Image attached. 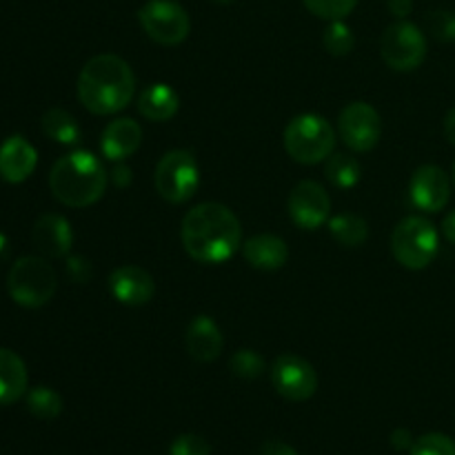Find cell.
<instances>
[{"instance_id":"1","label":"cell","mask_w":455,"mask_h":455,"mask_svg":"<svg viewBox=\"0 0 455 455\" xmlns=\"http://www.w3.org/2000/svg\"><path fill=\"white\" fill-rule=\"evenodd\" d=\"M185 251L203 265H220L243 247L238 216L220 203L196 204L180 227Z\"/></svg>"},{"instance_id":"2","label":"cell","mask_w":455,"mask_h":455,"mask_svg":"<svg viewBox=\"0 0 455 455\" xmlns=\"http://www.w3.org/2000/svg\"><path fill=\"white\" fill-rule=\"evenodd\" d=\"M136 96V76L127 60L100 53L87 60L78 76V98L96 116H114Z\"/></svg>"},{"instance_id":"3","label":"cell","mask_w":455,"mask_h":455,"mask_svg":"<svg viewBox=\"0 0 455 455\" xmlns=\"http://www.w3.org/2000/svg\"><path fill=\"white\" fill-rule=\"evenodd\" d=\"M109 173L92 151H71L56 160L49 173V189L53 198L71 209L96 204L105 196Z\"/></svg>"},{"instance_id":"4","label":"cell","mask_w":455,"mask_h":455,"mask_svg":"<svg viewBox=\"0 0 455 455\" xmlns=\"http://www.w3.org/2000/svg\"><path fill=\"white\" fill-rule=\"evenodd\" d=\"M284 149L296 163L318 164L336 149V132L323 116H296L284 129Z\"/></svg>"},{"instance_id":"5","label":"cell","mask_w":455,"mask_h":455,"mask_svg":"<svg viewBox=\"0 0 455 455\" xmlns=\"http://www.w3.org/2000/svg\"><path fill=\"white\" fill-rule=\"evenodd\" d=\"M58 289L53 267L40 256L18 258L7 275V291L16 305L38 309L47 305Z\"/></svg>"},{"instance_id":"6","label":"cell","mask_w":455,"mask_h":455,"mask_svg":"<svg viewBox=\"0 0 455 455\" xmlns=\"http://www.w3.org/2000/svg\"><path fill=\"white\" fill-rule=\"evenodd\" d=\"M438 229L434 222L420 216H409L398 222L391 234V251L403 267L420 271L434 262L440 247Z\"/></svg>"},{"instance_id":"7","label":"cell","mask_w":455,"mask_h":455,"mask_svg":"<svg viewBox=\"0 0 455 455\" xmlns=\"http://www.w3.org/2000/svg\"><path fill=\"white\" fill-rule=\"evenodd\" d=\"M154 185L160 198L172 204L194 198L200 185V169L194 154L187 149L167 151L156 167Z\"/></svg>"},{"instance_id":"8","label":"cell","mask_w":455,"mask_h":455,"mask_svg":"<svg viewBox=\"0 0 455 455\" xmlns=\"http://www.w3.org/2000/svg\"><path fill=\"white\" fill-rule=\"evenodd\" d=\"M138 20L145 34L163 47H176L191 31L189 13L176 0H149L138 12Z\"/></svg>"},{"instance_id":"9","label":"cell","mask_w":455,"mask_h":455,"mask_svg":"<svg viewBox=\"0 0 455 455\" xmlns=\"http://www.w3.org/2000/svg\"><path fill=\"white\" fill-rule=\"evenodd\" d=\"M382 60L394 71H413L425 62L427 38L413 22L398 20L382 34Z\"/></svg>"},{"instance_id":"10","label":"cell","mask_w":455,"mask_h":455,"mask_svg":"<svg viewBox=\"0 0 455 455\" xmlns=\"http://www.w3.org/2000/svg\"><path fill=\"white\" fill-rule=\"evenodd\" d=\"M338 136L351 151H371L382 136L380 114L367 102H351L338 118Z\"/></svg>"},{"instance_id":"11","label":"cell","mask_w":455,"mask_h":455,"mask_svg":"<svg viewBox=\"0 0 455 455\" xmlns=\"http://www.w3.org/2000/svg\"><path fill=\"white\" fill-rule=\"evenodd\" d=\"M271 382L274 389L291 403H305L318 391V373L311 363L296 354H284L275 360L271 367Z\"/></svg>"},{"instance_id":"12","label":"cell","mask_w":455,"mask_h":455,"mask_svg":"<svg viewBox=\"0 0 455 455\" xmlns=\"http://www.w3.org/2000/svg\"><path fill=\"white\" fill-rule=\"evenodd\" d=\"M287 207L293 225L305 231L320 229L331 218V198L324 187L314 180L298 182L289 194Z\"/></svg>"},{"instance_id":"13","label":"cell","mask_w":455,"mask_h":455,"mask_svg":"<svg viewBox=\"0 0 455 455\" xmlns=\"http://www.w3.org/2000/svg\"><path fill=\"white\" fill-rule=\"evenodd\" d=\"M409 196L418 209L427 213H438L447 207L449 198H451V180L444 169L435 167V164H422L409 182Z\"/></svg>"},{"instance_id":"14","label":"cell","mask_w":455,"mask_h":455,"mask_svg":"<svg viewBox=\"0 0 455 455\" xmlns=\"http://www.w3.org/2000/svg\"><path fill=\"white\" fill-rule=\"evenodd\" d=\"M109 291L118 302L127 307H140L154 298L156 283L147 269L138 265H124L111 271Z\"/></svg>"},{"instance_id":"15","label":"cell","mask_w":455,"mask_h":455,"mask_svg":"<svg viewBox=\"0 0 455 455\" xmlns=\"http://www.w3.org/2000/svg\"><path fill=\"white\" fill-rule=\"evenodd\" d=\"M31 240L44 258H65L69 256L71 244H74V231L67 218L58 213H44L36 220Z\"/></svg>"},{"instance_id":"16","label":"cell","mask_w":455,"mask_h":455,"mask_svg":"<svg viewBox=\"0 0 455 455\" xmlns=\"http://www.w3.org/2000/svg\"><path fill=\"white\" fill-rule=\"evenodd\" d=\"M38 164V151L27 138L9 136L0 145V178L12 185H20L34 173Z\"/></svg>"},{"instance_id":"17","label":"cell","mask_w":455,"mask_h":455,"mask_svg":"<svg viewBox=\"0 0 455 455\" xmlns=\"http://www.w3.org/2000/svg\"><path fill=\"white\" fill-rule=\"evenodd\" d=\"M142 145V129L133 118H116L102 132L100 149L107 160L124 163Z\"/></svg>"},{"instance_id":"18","label":"cell","mask_w":455,"mask_h":455,"mask_svg":"<svg viewBox=\"0 0 455 455\" xmlns=\"http://www.w3.org/2000/svg\"><path fill=\"white\" fill-rule=\"evenodd\" d=\"M225 338L216 320L209 315H198L187 327V351L198 363H213L222 354Z\"/></svg>"},{"instance_id":"19","label":"cell","mask_w":455,"mask_h":455,"mask_svg":"<svg viewBox=\"0 0 455 455\" xmlns=\"http://www.w3.org/2000/svg\"><path fill=\"white\" fill-rule=\"evenodd\" d=\"M243 253L244 260L260 271L283 269L289 260L287 243L274 234L251 235L247 243H243Z\"/></svg>"},{"instance_id":"20","label":"cell","mask_w":455,"mask_h":455,"mask_svg":"<svg viewBox=\"0 0 455 455\" xmlns=\"http://www.w3.org/2000/svg\"><path fill=\"white\" fill-rule=\"evenodd\" d=\"M180 98H178L176 89H172L164 83H154L145 87L138 96V111L145 120L151 123H167L176 116Z\"/></svg>"},{"instance_id":"21","label":"cell","mask_w":455,"mask_h":455,"mask_svg":"<svg viewBox=\"0 0 455 455\" xmlns=\"http://www.w3.org/2000/svg\"><path fill=\"white\" fill-rule=\"evenodd\" d=\"M27 382L29 373L20 355L12 349H0V404L7 407L18 403L27 394Z\"/></svg>"},{"instance_id":"22","label":"cell","mask_w":455,"mask_h":455,"mask_svg":"<svg viewBox=\"0 0 455 455\" xmlns=\"http://www.w3.org/2000/svg\"><path fill=\"white\" fill-rule=\"evenodd\" d=\"M40 127H43L44 136L52 138L53 142H60V145H78L80 136H83L74 116L65 109H58V107L44 111Z\"/></svg>"},{"instance_id":"23","label":"cell","mask_w":455,"mask_h":455,"mask_svg":"<svg viewBox=\"0 0 455 455\" xmlns=\"http://www.w3.org/2000/svg\"><path fill=\"white\" fill-rule=\"evenodd\" d=\"M329 231L342 247H363L369 238V225L364 218L355 213H340L336 218H329Z\"/></svg>"},{"instance_id":"24","label":"cell","mask_w":455,"mask_h":455,"mask_svg":"<svg viewBox=\"0 0 455 455\" xmlns=\"http://www.w3.org/2000/svg\"><path fill=\"white\" fill-rule=\"evenodd\" d=\"M324 173H327V180L331 182L338 189H351L360 182L363 176V167H360L358 160L349 154H331L324 164Z\"/></svg>"},{"instance_id":"25","label":"cell","mask_w":455,"mask_h":455,"mask_svg":"<svg viewBox=\"0 0 455 455\" xmlns=\"http://www.w3.org/2000/svg\"><path fill=\"white\" fill-rule=\"evenodd\" d=\"M27 409L38 420H56L62 413V398L52 387H36L27 391Z\"/></svg>"},{"instance_id":"26","label":"cell","mask_w":455,"mask_h":455,"mask_svg":"<svg viewBox=\"0 0 455 455\" xmlns=\"http://www.w3.org/2000/svg\"><path fill=\"white\" fill-rule=\"evenodd\" d=\"M323 43L324 49H327L331 56H349L351 49H354L355 38H354V31L349 29V25L342 20H331L329 27L324 29L323 36Z\"/></svg>"},{"instance_id":"27","label":"cell","mask_w":455,"mask_h":455,"mask_svg":"<svg viewBox=\"0 0 455 455\" xmlns=\"http://www.w3.org/2000/svg\"><path fill=\"white\" fill-rule=\"evenodd\" d=\"M231 371L243 380H256L265 371V358L253 349H240L229 360Z\"/></svg>"},{"instance_id":"28","label":"cell","mask_w":455,"mask_h":455,"mask_svg":"<svg viewBox=\"0 0 455 455\" xmlns=\"http://www.w3.org/2000/svg\"><path fill=\"white\" fill-rule=\"evenodd\" d=\"M305 7L309 9L314 16L324 18V20H345L351 12L355 9L358 0H302Z\"/></svg>"},{"instance_id":"29","label":"cell","mask_w":455,"mask_h":455,"mask_svg":"<svg viewBox=\"0 0 455 455\" xmlns=\"http://www.w3.org/2000/svg\"><path fill=\"white\" fill-rule=\"evenodd\" d=\"M411 455H455V440L444 434H427L413 443Z\"/></svg>"},{"instance_id":"30","label":"cell","mask_w":455,"mask_h":455,"mask_svg":"<svg viewBox=\"0 0 455 455\" xmlns=\"http://www.w3.org/2000/svg\"><path fill=\"white\" fill-rule=\"evenodd\" d=\"M427 29L440 43H455V13L438 9L427 16Z\"/></svg>"},{"instance_id":"31","label":"cell","mask_w":455,"mask_h":455,"mask_svg":"<svg viewBox=\"0 0 455 455\" xmlns=\"http://www.w3.org/2000/svg\"><path fill=\"white\" fill-rule=\"evenodd\" d=\"M169 455H212V444L198 434H182L172 443Z\"/></svg>"},{"instance_id":"32","label":"cell","mask_w":455,"mask_h":455,"mask_svg":"<svg viewBox=\"0 0 455 455\" xmlns=\"http://www.w3.org/2000/svg\"><path fill=\"white\" fill-rule=\"evenodd\" d=\"M67 275L78 284L89 283L93 278L92 262L83 256H69L67 258Z\"/></svg>"},{"instance_id":"33","label":"cell","mask_w":455,"mask_h":455,"mask_svg":"<svg viewBox=\"0 0 455 455\" xmlns=\"http://www.w3.org/2000/svg\"><path fill=\"white\" fill-rule=\"evenodd\" d=\"M413 443H416V440L411 438V434H409L407 429H395L394 434H391V444H394L398 451H407V449L411 451Z\"/></svg>"},{"instance_id":"34","label":"cell","mask_w":455,"mask_h":455,"mask_svg":"<svg viewBox=\"0 0 455 455\" xmlns=\"http://www.w3.org/2000/svg\"><path fill=\"white\" fill-rule=\"evenodd\" d=\"M111 180H114L116 187H123L124 189V187L132 185V169H129L124 163L123 164L118 163L114 167V172H111Z\"/></svg>"},{"instance_id":"35","label":"cell","mask_w":455,"mask_h":455,"mask_svg":"<svg viewBox=\"0 0 455 455\" xmlns=\"http://www.w3.org/2000/svg\"><path fill=\"white\" fill-rule=\"evenodd\" d=\"M260 455H298L296 449L289 447L287 443H280V440H271L262 447Z\"/></svg>"},{"instance_id":"36","label":"cell","mask_w":455,"mask_h":455,"mask_svg":"<svg viewBox=\"0 0 455 455\" xmlns=\"http://www.w3.org/2000/svg\"><path fill=\"white\" fill-rule=\"evenodd\" d=\"M389 12L403 20L413 12V0H389Z\"/></svg>"},{"instance_id":"37","label":"cell","mask_w":455,"mask_h":455,"mask_svg":"<svg viewBox=\"0 0 455 455\" xmlns=\"http://www.w3.org/2000/svg\"><path fill=\"white\" fill-rule=\"evenodd\" d=\"M443 235L449 243L455 244V209L451 213H447V218L443 220Z\"/></svg>"},{"instance_id":"38","label":"cell","mask_w":455,"mask_h":455,"mask_svg":"<svg viewBox=\"0 0 455 455\" xmlns=\"http://www.w3.org/2000/svg\"><path fill=\"white\" fill-rule=\"evenodd\" d=\"M444 136H447V140L455 147V107L449 111L447 118H444Z\"/></svg>"},{"instance_id":"39","label":"cell","mask_w":455,"mask_h":455,"mask_svg":"<svg viewBox=\"0 0 455 455\" xmlns=\"http://www.w3.org/2000/svg\"><path fill=\"white\" fill-rule=\"evenodd\" d=\"M7 253H9V240H7V235L0 234V260H3Z\"/></svg>"},{"instance_id":"40","label":"cell","mask_w":455,"mask_h":455,"mask_svg":"<svg viewBox=\"0 0 455 455\" xmlns=\"http://www.w3.org/2000/svg\"><path fill=\"white\" fill-rule=\"evenodd\" d=\"M216 3H222V4H229V3H234V0H216Z\"/></svg>"},{"instance_id":"41","label":"cell","mask_w":455,"mask_h":455,"mask_svg":"<svg viewBox=\"0 0 455 455\" xmlns=\"http://www.w3.org/2000/svg\"><path fill=\"white\" fill-rule=\"evenodd\" d=\"M453 182H455V163H453Z\"/></svg>"}]
</instances>
